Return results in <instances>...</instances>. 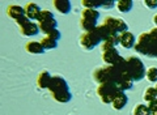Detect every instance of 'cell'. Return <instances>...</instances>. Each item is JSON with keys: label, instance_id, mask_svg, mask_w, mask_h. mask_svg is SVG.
<instances>
[{"label": "cell", "instance_id": "cell-11", "mask_svg": "<svg viewBox=\"0 0 157 115\" xmlns=\"http://www.w3.org/2000/svg\"><path fill=\"white\" fill-rule=\"evenodd\" d=\"M52 76L50 75V72L46 71V69H43V71L39 72L38 77H37V85L38 88L41 89H47L48 85H50V81H51Z\"/></svg>", "mask_w": 157, "mask_h": 115}, {"label": "cell", "instance_id": "cell-30", "mask_svg": "<svg viewBox=\"0 0 157 115\" xmlns=\"http://www.w3.org/2000/svg\"><path fill=\"white\" fill-rule=\"evenodd\" d=\"M115 6V3L113 2V0H106V2H102V7L101 8H106V9H109L111 7H114Z\"/></svg>", "mask_w": 157, "mask_h": 115}, {"label": "cell", "instance_id": "cell-9", "mask_svg": "<svg viewBox=\"0 0 157 115\" xmlns=\"http://www.w3.org/2000/svg\"><path fill=\"white\" fill-rule=\"evenodd\" d=\"M24 9H25V16L30 20V21H33V20H37L39 13H41L42 9L38 7V4L36 3H28L25 7H24Z\"/></svg>", "mask_w": 157, "mask_h": 115}, {"label": "cell", "instance_id": "cell-5", "mask_svg": "<svg viewBox=\"0 0 157 115\" xmlns=\"http://www.w3.org/2000/svg\"><path fill=\"white\" fill-rule=\"evenodd\" d=\"M98 17H100V13L96 9L84 8L81 12V17H80V28L84 32H90L93 29H96Z\"/></svg>", "mask_w": 157, "mask_h": 115}, {"label": "cell", "instance_id": "cell-8", "mask_svg": "<svg viewBox=\"0 0 157 115\" xmlns=\"http://www.w3.org/2000/svg\"><path fill=\"white\" fill-rule=\"evenodd\" d=\"M102 60L106 64H109V66H121V64L126 62V59L121 56L115 47H113V48L102 50Z\"/></svg>", "mask_w": 157, "mask_h": 115}, {"label": "cell", "instance_id": "cell-6", "mask_svg": "<svg viewBox=\"0 0 157 115\" xmlns=\"http://www.w3.org/2000/svg\"><path fill=\"white\" fill-rule=\"evenodd\" d=\"M96 92H97V96L100 97V99L104 103H111V101L119 93V89L117 88L115 84L106 82V84H98Z\"/></svg>", "mask_w": 157, "mask_h": 115}, {"label": "cell", "instance_id": "cell-31", "mask_svg": "<svg viewBox=\"0 0 157 115\" xmlns=\"http://www.w3.org/2000/svg\"><path fill=\"white\" fill-rule=\"evenodd\" d=\"M148 107H149V110H151V113H152V111H156V110H157V98L153 99V101L148 102Z\"/></svg>", "mask_w": 157, "mask_h": 115}, {"label": "cell", "instance_id": "cell-18", "mask_svg": "<svg viewBox=\"0 0 157 115\" xmlns=\"http://www.w3.org/2000/svg\"><path fill=\"white\" fill-rule=\"evenodd\" d=\"M115 7L119 12L127 13L132 9V0H118L115 3Z\"/></svg>", "mask_w": 157, "mask_h": 115}, {"label": "cell", "instance_id": "cell-17", "mask_svg": "<svg viewBox=\"0 0 157 115\" xmlns=\"http://www.w3.org/2000/svg\"><path fill=\"white\" fill-rule=\"evenodd\" d=\"M25 50L28 52H30V54H37V55H39V54H43L45 52V48L42 47V44L39 43V42H28L26 44H25Z\"/></svg>", "mask_w": 157, "mask_h": 115}, {"label": "cell", "instance_id": "cell-4", "mask_svg": "<svg viewBox=\"0 0 157 115\" xmlns=\"http://www.w3.org/2000/svg\"><path fill=\"white\" fill-rule=\"evenodd\" d=\"M126 71L128 72V75L134 81H140V80H143L145 76L144 64L136 56L126 58Z\"/></svg>", "mask_w": 157, "mask_h": 115}, {"label": "cell", "instance_id": "cell-35", "mask_svg": "<svg viewBox=\"0 0 157 115\" xmlns=\"http://www.w3.org/2000/svg\"><path fill=\"white\" fill-rule=\"evenodd\" d=\"M155 90H156V93H157V84L155 85Z\"/></svg>", "mask_w": 157, "mask_h": 115}, {"label": "cell", "instance_id": "cell-22", "mask_svg": "<svg viewBox=\"0 0 157 115\" xmlns=\"http://www.w3.org/2000/svg\"><path fill=\"white\" fill-rule=\"evenodd\" d=\"M39 43L42 44V47L45 48V50H52V48H55L56 46H58V43H56V41H54V39H51V38H48V37H43L41 41H39Z\"/></svg>", "mask_w": 157, "mask_h": 115}, {"label": "cell", "instance_id": "cell-33", "mask_svg": "<svg viewBox=\"0 0 157 115\" xmlns=\"http://www.w3.org/2000/svg\"><path fill=\"white\" fill-rule=\"evenodd\" d=\"M153 22L156 24V26H157V14H155V17H153Z\"/></svg>", "mask_w": 157, "mask_h": 115}, {"label": "cell", "instance_id": "cell-23", "mask_svg": "<svg viewBox=\"0 0 157 115\" xmlns=\"http://www.w3.org/2000/svg\"><path fill=\"white\" fill-rule=\"evenodd\" d=\"M55 17H54V14L52 12L50 11H47V9H43V11H41V13H39V16L37 18V21L39 24H42V22H46V21H50V20H54Z\"/></svg>", "mask_w": 157, "mask_h": 115}, {"label": "cell", "instance_id": "cell-7", "mask_svg": "<svg viewBox=\"0 0 157 115\" xmlns=\"http://www.w3.org/2000/svg\"><path fill=\"white\" fill-rule=\"evenodd\" d=\"M78 42H80V46L85 50H93L96 46H98L100 43H102V38L100 36V33H98L97 28L93 29L90 32H85L82 33L80 36V39H78Z\"/></svg>", "mask_w": 157, "mask_h": 115}, {"label": "cell", "instance_id": "cell-25", "mask_svg": "<svg viewBox=\"0 0 157 115\" xmlns=\"http://www.w3.org/2000/svg\"><path fill=\"white\" fill-rule=\"evenodd\" d=\"M127 30H128V26H127V24L124 22V20L117 18V21H115V32H117V34H121V33L127 32Z\"/></svg>", "mask_w": 157, "mask_h": 115}, {"label": "cell", "instance_id": "cell-14", "mask_svg": "<svg viewBox=\"0 0 157 115\" xmlns=\"http://www.w3.org/2000/svg\"><path fill=\"white\" fill-rule=\"evenodd\" d=\"M52 6L58 12H60L63 14H68L71 12V3L68 0H54Z\"/></svg>", "mask_w": 157, "mask_h": 115}, {"label": "cell", "instance_id": "cell-20", "mask_svg": "<svg viewBox=\"0 0 157 115\" xmlns=\"http://www.w3.org/2000/svg\"><path fill=\"white\" fill-rule=\"evenodd\" d=\"M132 115H151V110L148 107V105H136L132 110Z\"/></svg>", "mask_w": 157, "mask_h": 115}, {"label": "cell", "instance_id": "cell-1", "mask_svg": "<svg viewBox=\"0 0 157 115\" xmlns=\"http://www.w3.org/2000/svg\"><path fill=\"white\" fill-rule=\"evenodd\" d=\"M124 68H126V62L121 64V66H109V64H106L104 67L97 68L93 72V79L98 84H106V82L118 84Z\"/></svg>", "mask_w": 157, "mask_h": 115}, {"label": "cell", "instance_id": "cell-10", "mask_svg": "<svg viewBox=\"0 0 157 115\" xmlns=\"http://www.w3.org/2000/svg\"><path fill=\"white\" fill-rule=\"evenodd\" d=\"M118 36H119V43L122 44V47L131 48L135 46V37H134V34L130 33L128 30L118 34Z\"/></svg>", "mask_w": 157, "mask_h": 115}, {"label": "cell", "instance_id": "cell-34", "mask_svg": "<svg viewBox=\"0 0 157 115\" xmlns=\"http://www.w3.org/2000/svg\"><path fill=\"white\" fill-rule=\"evenodd\" d=\"M151 115H157V110H156V111H152Z\"/></svg>", "mask_w": 157, "mask_h": 115}, {"label": "cell", "instance_id": "cell-21", "mask_svg": "<svg viewBox=\"0 0 157 115\" xmlns=\"http://www.w3.org/2000/svg\"><path fill=\"white\" fill-rule=\"evenodd\" d=\"M81 6L84 8H88V9H96L102 7V2L101 0H82L81 2Z\"/></svg>", "mask_w": 157, "mask_h": 115}, {"label": "cell", "instance_id": "cell-15", "mask_svg": "<svg viewBox=\"0 0 157 115\" xmlns=\"http://www.w3.org/2000/svg\"><path fill=\"white\" fill-rule=\"evenodd\" d=\"M7 14L14 20H18L20 17L25 16V9L20 6H9L7 8Z\"/></svg>", "mask_w": 157, "mask_h": 115}, {"label": "cell", "instance_id": "cell-19", "mask_svg": "<svg viewBox=\"0 0 157 115\" xmlns=\"http://www.w3.org/2000/svg\"><path fill=\"white\" fill-rule=\"evenodd\" d=\"M39 29L42 30L43 34L48 33L50 30H54V29H56V20H50V21H46V22H42L39 24Z\"/></svg>", "mask_w": 157, "mask_h": 115}, {"label": "cell", "instance_id": "cell-29", "mask_svg": "<svg viewBox=\"0 0 157 115\" xmlns=\"http://www.w3.org/2000/svg\"><path fill=\"white\" fill-rule=\"evenodd\" d=\"M144 6L149 9H156L157 8V0H144Z\"/></svg>", "mask_w": 157, "mask_h": 115}, {"label": "cell", "instance_id": "cell-27", "mask_svg": "<svg viewBox=\"0 0 157 115\" xmlns=\"http://www.w3.org/2000/svg\"><path fill=\"white\" fill-rule=\"evenodd\" d=\"M46 37H48V38H51V39H54V41H59L60 39V32L58 30V29H54V30H50L48 33H46L45 34Z\"/></svg>", "mask_w": 157, "mask_h": 115}, {"label": "cell", "instance_id": "cell-3", "mask_svg": "<svg viewBox=\"0 0 157 115\" xmlns=\"http://www.w3.org/2000/svg\"><path fill=\"white\" fill-rule=\"evenodd\" d=\"M135 50L148 58H157V41L153 39L149 33H141L135 42Z\"/></svg>", "mask_w": 157, "mask_h": 115}, {"label": "cell", "instance_id": "cell-32", "mask_svg": "<svg viewBox=\"0 0 157 115\" xmlns=\"http://www.w3.org/2000/svg\"><path fill=\"white\" fill-rule=\"evenodd\" d=\"M148 33H149V36H151L152 38L156 39V41H157V26H156V28H153V29H151V30H149Z\"/></svg>", "mask_w": 157, "mask_h": 115}, {"label": "cell", "instance_id": "cell-13", "mask_svg": "<svg viewBox=\"0 0 157 115\" xmlns=\"http://www.w3.org/2000/svg\"><path fill=\"white\" fill-rule=\"evenodd\" d=\"M38 32H39V26L34 22H29L28 25H25V26L20 28V33H21V36H24V37L37 36Z\"/></svg>", "mask_w": 157, "mask_h": 115}, {"label": "cell", "instance_id": "cell-12", "mask_svg": "<svg viewBox=\"0 0 157 115\" xmlns=\"http://www.w3.org/2000/svg\"><path fill=\"white\" fill-rule=\"evenodd\" d=\"M127 102H128V98H127L126 93L124 92H119L115 96V98L111 101L110 105L113 106V109H114V110H122L127 105Z\"/></svg>", "mask_w": 157, "mask_h": 115}, {"label": "cell", "instance_id": "cell-24", "mask_svg": "<svg viewBox=\"0 0 157 115\" xmlns=\"http://www.w3.org/2000/svg\"><path fill=\"white\" fill-rule=\"evenodd\" d=\"M157 98V93L155 90V88H147L144 90V94H143V99L147 102H151L153 99Z\"/></svg>", "mask_w": 157, "mask_h": 115}, {"label": "cell", "instance_id": "cell-26", "mask_svg": "<svg viewBox=\"0 0 157 115\" xmlns=\"http://www.w3.org/2000/svg\"><path fill=\"white\" fill-rule=\"evenodd\" d=\"M145 76L151 82H157V68L156 67H149L145 71Z\"/></svg>", "mask_w": 157, "mask_h": 115}, {"label": "cell", "instance_id": "cell-2", "mask_svg": "<svg viewBox=\"0 0 157 115\" xmlns=\"http://www.w3.org/2000/svg\"><path fill=\"white\" fill-rule=\"evenodd\" d=\"M47 89L50 90L52 98L59 103H67L72 98L67 81L60 76H52Z\"/></svg>", "mask_w": 157, "mask_h": 115}, {"label": "cell", "instance_id": "cell-28", "mask_svg": "<svg viewBox=\"0 0 157 115\" xmlns=\"http://www.w3.org/2000/svg\"><path fill=\"white\" fill-rule=\"evenodd\" d=\"M29 22H32L30 20H29L26 16H22V17H20L18 20H16V24L18 25L20 28H22V26H25V25H28Z\"/></svg>", "mask_w": 157, "mask_h": 115}, {"label": "cell", "instance_id": "cell-16", "mask_svg": "<svg viewBox=\"0 0 157 115\" xmlns=\"http://www.w3.org/2000/svg\"><path fill=\"white\" fill-rule=\"evenodd\" d=\"M119 43V36L118 34H111L110 37H107L105 41H102L101 43V48L102 50H107V48H113Z\"/></svg>", "mask_w": 157, "mask_h": 115}]
</instances>
